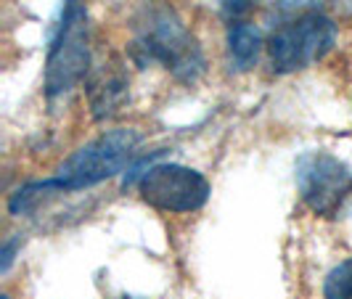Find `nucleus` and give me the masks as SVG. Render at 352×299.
Instances as JSON below:
<instances>
[{"label": "nucleus", "instance_id": "f8f14e48", "mask_svg": "<svg viewBox=\"0 0 352 299\" xmlns=\"http://www.w3.org/2000/svg\"><path fill=\"white\" fill-rule=\"evenodd\" d=\"M331 5H334L336 11H344V14H350L352 11V0H329Z\"/></svg>", "mask_w": 352, "mask_h": 299}, {"label": "nucleus", "instance_id": "20e7f679", "mask_svg": "<svg viewBox=\"0 0 352 299\" xmlns=\"http://www.w3.org/2000/svg\"><path fill=\"white\" fill-rule=\"evenodd\" d=\"M141 143V135L133 127H120L98 135L96 141L77 148L56 173V183L61 194L82 191L90 186H98L109 177L120 175L127 162L133 159L135 148Z\"/></svg>", "mask_w": 352, "mask_h": 299}, {"label": "nucleus", "instance_id": "ddd939ff", "mask_svg": "<svg viewBox=\"0 0 352 299\" xmlns=\"http://www.w3.org/2000/svg\"><path fill=\"white\" fill-rule=\"evenodd\" d=\"M0 299H8V297H6V294H3V297H0Z\"/></svg>", "mask_w": 352, "mask_h": 299}, {"label": "nucleus", "instance_id": "f257e3e1", "mask_svg": "<svg viewBox=\"0 0 352 299\" xmlns=\"http://www.w3.org/2000/svg\"><path fill=\"white\" fill-rule=\"evenodd\" d=\"M130 53L141 67L162 64L183 82H194L204 71V56L194 35L164 3H151L143 8L141 19L135 21Z\"/></svg>", "mask_w": 352, "mask_h": 299}, {"label": "nucleus", "instance_id": "9d476101", "mask_svg": "<svg viewBox=\"0 0 352 299\" xmlns=\"http://www.w3.org/2000/svg\"><path fill=\"white\" fill-rule=\"evenodd\" d=\"M21 247V239H11V241H6L3 249H0V270L6 273L11 263H14V254H16V249Z\"/></svg>", "mask_w": 352, "mask_h": 299}, {"label": "nucleus", "instance_id": "7ed1b4c3", "mask_svg": "<svg viewBox=\"0 0 352 299\" xmlns=\"http://www.w3.org/2000/svg\"><path fill=\"white\" fill-rule=\"evenodd\" d=\"M334 43L336 24L329 16H323L318 8L278 19L273 24V35L267 43L273 71L289 74V71L305 69L320 61L334 48Z\"/></svg>", "mask_w": 352, "mask_h": 299}, {"label": "nucleus", "instance_id": "39448f33", "mask_svg": "<svg viewBox=\"0 0 352 299\" xmlns=\"http://www.w3.org/2000/svg\"><path fill=\"white\" fill-rule=\"evenodd\" d=\"M302 201L320 217H334L352 196V170L326 151H307L294 167Z\"/></svg>", "mask_w": 352, "mask_h": 299}, {"label": "nucleus", "instance_id": "423d86ee", "mask_svg": "<svg viewBox=\"0 0 352 299\" xmlns=\"http://www.w3.org/2000/svg\"><path fill=\"white\" fill-rule=\"evenodd\" d=\"M141 199L164 212H196L210 199V183L201 173L183 164H154L143 173Z\"/></svg>", "mask_w": 352, "mask_h": 299}, {"label": "nucleus", "instance_id": "1a4fd4ad", "mask_svg": "<svg viewBox=\"0 0 352 299\" xmlns=\"http://www.w3.org/2000/svg\"><path fill=\"white\" fill-rule=\"evenodd\" d=\"M323 297L326 299H352V257L339 263L326 276L323 283Z\"/></svg>", "mask_w": 352, "mask_h": 299}, {"label": "nucleus", "instance_id": "9b49d317", "mask_svg": "<svg viewBox=\"0 0 352 299\" xmlns=\"http://www.w3.org/2000/svg\"><path fill=\"white\" fill-rule=\"evenodd\" d=\"M254 0H223V14L226 16H239V14H244L249 5H252Z\"/></svg>", "mask_w": 352, "mask_h": 299}, {"label": "nucleus", "instance_id": "6e6552de", "mask_svg": "<svg viewBox=\"0 0 352 299\" xmlns=\"http://www.w3.org/2000/svg\"><path fill=\"white\" fill-rule=\"evenodd\" d=\"M260 51H263V32L254 24L239 21L228 30V53L233 67L239 71L254 67L260 58Z\"/></svg>", "mask_w": 352, "mask_h": 299}, {"label": "nucleus", "instance_id": "f03ea898", "mask_svg": "<svg viewBox=\"0 0 352 299\" xmlns=\"http://www.w3.org/2000/svg\"><path fill=\"white\" fill-rule=\"evenodd\" d=\"M90 67L88 8L82 0H64L61 21L51 40L45 61V93L48 98H64L77 88Z\"/></svg>", "mask_w": 352, "mask_h": 299}, {"label": "nucleus", "instance_id": "0eeeda50", "mask_svg": "<svg viewBox=\"0 0 352 299\" xmlns=\"http://www.w3.org/2000/svg\"><path fill=\"white\" fill-rule=\"evenodd\" d=\"M127 90H130V77L122 69V64L120 61L101 64L88 80V101L93 120L101 122V120L114 117L127 101Z\"/></svg>", "mask_w": 352, "mask_h": 299}]
</instances>
